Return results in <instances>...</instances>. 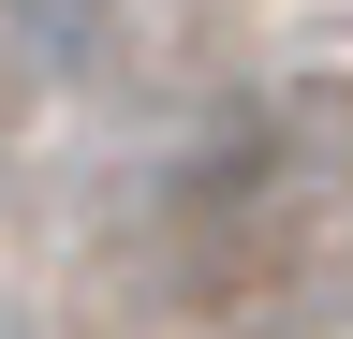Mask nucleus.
I'll return each mask as SVG.
<instances>
[{
    "label": "nucleus",
    "mask_w": 353,
    "mask_h": 339,
    "mask_svg": "<svg viewBox=\"0 0 353 339\" xmlns=\"http://www.w3.org/2000/svg\"><path fill=\"white\" fill-rule=\"evenodd\" d=\"M0 30H15L44 74H88V59H103V30H118V0H0Z\"/></svg>",
    "instance_id": "f257e3e1"
}]
</instances>
